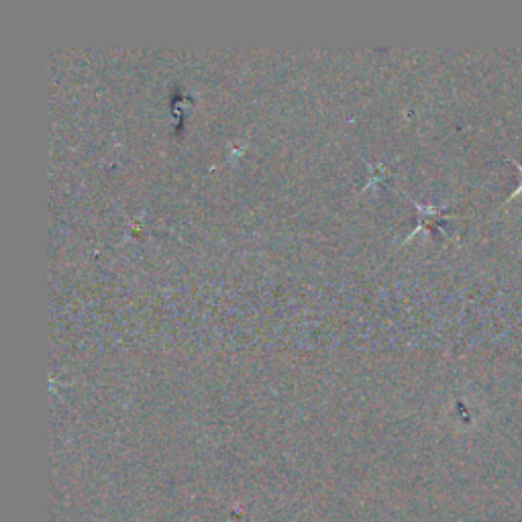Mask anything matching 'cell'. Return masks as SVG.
Returning <instances> with one entry per match:
<instances>
[{"label": "cell", "instance_id": "obj_1", "mask_svg": "<svg viewBox=\"0 0 522 522\" xmlns=\"http://www.w3.org/2000/svg\"><path fill=\"white\" fill-rule=\"evenodd\" d=\"M514 165H516V168L521 170V174H522V163H519V161H514ZM521 192H522V178H521V186H519V188H516V190L512 192V196H510L508 200H512V198H519V194H521Z\"/></svg>", "mask_w": 522, "mask_h": 522}]
</instances>
